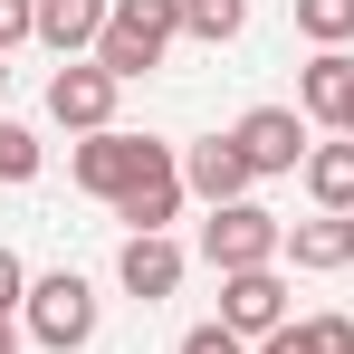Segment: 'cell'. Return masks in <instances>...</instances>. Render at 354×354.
<instances>
[{"instance_id": "6", "label": "cell", "mask_w": 354, "mask_h": 354, "mask_svg": "<svg viewBox=\"0 0 354 354\" xmlns=\"http://www.w3.org/2000/svg\"><path fill=\"white\" fill-rule=\"evenodd\" d=\"M144 153H153V134H124V124H106V134H77V153H67V173H77V192H96V201H115L124 182L144 173Z\"/></svg>"}, {"instance_id": "16", "label": "cell", "mask_w": 354, "mask_h": 354, "mask_svg": "<svg viewBox=\"0 0 354 354\" xmlns=\"http://www.w3.org/2000/svg\"><path fill=\"white\" fill-rule=\"evenodd\" d=\"M239 29H249V0H182V39H201V48H230Z\"/></svg>"}, {"instance_id": "3", "label": "cell", "mask_w": 354, "mask_h": 354, "mask_svg": "<svg viewBox=\"0 0 354 354\" xmlns=\"http://www.w3.org/2000/svg\"><path fill=\"white\" fill-rule=\"evenodd\" d=\"M201 259H211L221 278H239V268H278V259H288V221H278L268 201H230V211L201 221Z\"/></svg>"}, {"instance_id": "1", "label": "cell", "mask_w": 354, "mask_h": 354, "mask_svg": "<svg viewBox=\"0 0 354 354\" xmlns=\"http://www.w3.org/2000/svg\"><path fill=\"white\" fill-rule=\"evenodd\" d=\"M96 288L77 278V268H48V278H29V306H19V335L29 354H86L96 345Z\"/></svg>"}, {"instance_id": "18", "label": "cell", "mask_w": 354, "mask_h": 354, "mask_svg": "<svg viewBox=\"0 0 354 354\" xmlns=\"http://www.w3.org/2000/svg\"><path fill=\"white\" fill-rule=\"evenodd\" d=\"M0 182H39V134L0 115Z\"/></svg>"}, {"instance_id": "21", "label": "cell", "mask_w": 354, "mask_h": 354, "mask_svg": "<svg viewBox=\"0 0 354 354\" xmlns=\"http://www.w3.org/2000/svg\"><path fill=\"white\" fill-rule=\"evenodd\" d=\"M29 306V268H19V249H0V316H19Z\"/></svg>"}, {"instance_id": "15", "label": "cell", "mask_w": 354, "mask_h": 354, "mask_svg": "<svg viewBox=\"0 0 354 354\" xmlns=\"http://www.w3.org/2000/svg\"><path fill=\"white\" fill-rule=\"evenodd\" d=\"M259 354H354V316H288Z\"/></svg>"}, {"instance_id": "11", "label": "cell", "mask_w": 354, "mask_h": 354, "mask_svg": "<svg viewBox=\"0 0 354 354\" xmlns=\"http://www.w3.org/2000/svg\"><path fill=\"white\" fill-rule=\"evenodd\" d=\"M345 96H354V58H345V48H316V58L297 67V115H306V124L335 134V124H345Z\"/></svg>"}, {"instance_id": "12", "label": "cell", "mask_w": 354, "mask_h": 354, "mask_svg": "<svg viewBox=\"0 0 354 354\" xmlns=\"http://www.w3.org/2000/svg\"><path fill=\"white\" fill-rule=\"evenodd\" d=\"M106 19H115V0H39V48H58V58H96Z\"/></svg>"}, {"instance_id": "22", "label": "cell", "mask_w": 354, "mask_h": 354, "mask_svg": "<svg viewBox=\"0 0 354 354\" xmlns=\"http://www.w3.org/2000/svg\"><path fill=\"white\" fill-rule=\"evenodd\" d=\"M0 354H29V335H19V316H0Z\"/></svg>"}, {"instance_id": "2", "label": "cell", "mask_w": 354, "mask_h": 354, "mask_svg": "<svg viewBox=\"0 0 354 354\" xmlns=\"http://www.w3.org/2000/svg\"><path fill=\"white\" fill-rule=\"evenodd\" d=\"M182 39V0H115V19H106V39H96V67L134 86V77H153V67L173 58Z\"/></svg>"}, {"instance_id": "24", "label": "cell", "mask_w": 354, "mask_h": 354, "mask_svg": "<svg viewBox=\"0 0 354 354\" xmlns=\"http://www.w3.org/2000/svg\"><path fill=\"white\" fill-rule=\"evenodd\" d=\"M0 96H10V58H0Z\"/></svg>"}, {"instance_id": "14", "label": "cell", "mask_w": 354, "mask_h": 354, "mask_svg": "<svg viewBox=\"0 0 354 354\" xmlns=\"http://www.w3.org/2000/svg\"><path fill=\"white\" fill-rule=\"evenodd\" d=\"M306 192H316V211H354V134H326L306 153Z\"/></svg>"}, {"instance_id": "8", "label": "cell", "mask_w": 354, "mask_h": 354, "mask_svg": "<svg viewBox=\"0 0 354 354\" xmlns=\"http://www.w3.org/2000/svg\"><path fill=\"white\" fill-rule=\"evenodd\" d=\"M221 326L268 345V335L288 326V278H278V268H239V278H221Z\"/></svg>"}, {"instance_id": "10", "label": "cell", "mask_w": 354, "mask_h": 354, "mask_svg": "<svg viewBox=\"0 0 354 354\" xmlns=\"http://www.w3.org/2000/svg\"><path fill=\"white\" fill-rule=\"evenodd\" d=\"M182 268H192V259H182L173 230H144V239H124V249H115V288L144 297V306H163V297L182 288Z\"/></svg>"}, {"instance_id": "7", "label": "cell", "mask_w": 354, "mask_h": 354, "mask_svg": "<svg viewBox=\"0 0 354 354\" xmlns=\"http://www.w3.org/2000/svg\"><path fill=\"white\" fill-rule=\"evenodd\" d=\"M115 96H124V86L96 58H67L58 77H48V115H58L67 134H106V124H115Z\"/></svg>"}, {"instance_id": "13", "label": "cell", "mask_w": 354, "mask_h": 354, "mask_svg": "<svg viewBox=\"0 0 354 354\" xmlns=\"http://www.w3.org/2000/svg\"><path fill=\"white\" fill-rule=\"evenodd\" d=\"M288 259H297V268H316V278L354 268V211H316V221H288Z\"/></svg>"}, {"instance_id": "4", "label": "cell", "mask_w": 354, "mask_h": 354, "mask_svg": "<svg viewBox=\"0 0 354 354\" xmlns=\"http://www.w3.org/2000/svg\"><path fill=\"white\" fill-rule=\"evenodd\" d=\"M306 134H316V124L297 115V106H249V115L230 124V144L249 153V173H259V182H278V173H306V153H316Z\"/></svg>"}, {"instance_id": "9", "label": "cell", "mask_w": 354, "mask_h": 354, "mask_svg": "<svg viewBox=\"0 0 354 354\" xmlns=\"http://www.w3.org/2000/svg\"><path fill=\"white\" fill-rule=\"evenodd\" d=\"M249 153H239L230 134H201V144H192V153H182V192H192V201H211V211H230V201H249Z\"/></svg>"}, {"instance_id": "5", "label": "cell", "mask_w": 354, "mask_h": 354, "mask_svg": "<svg viewBox=\"0 0 354 354\" xmlns=\"http://www.w3.org/2000/svg\"><path fill=\"white\" fill-rule=\"evenodd\" d=\"M182 201H192V192H182V153H173V144H153L144 173L115 192V221H124V239H144V230H173Z\"/></svg>"}, {"instance_id": "23", "label": "cell", "mask_w": 354, "mask_h": 354, "mask_svg": "<svg viewBox=\"0 0 354 354\" xmlns=\"http://www.w3.org/2000/svg\"><path fill=\"white\" fill-rule=\"evenodd\" d=\"M335 134H354V96H345V124H335Z\"/></svg>"}, {"instance_id": "20", "label": "cell", "mask_w": 354, "mask_h": 354, "mask_svg": "<svg viewBox=\"0 0 354 354\" xmlns=\"http://www.w3.org/2000/svg\"><path fill=\"white\" fill-rule=\"evenodd\" d=\"M182 354H249V335H230V326L211 316V326H192V335H182Z\"/></svg>"}, {"instance_id": "19", "label": "cell", "mask_w": 354, "mask_h": 354, "mask_svg": "<svg viewBox=\"0 0 354 354\" xmlns=\"http://www.w3.org/2000/svg\"><path fill=\"white\" fill-rule=\"evenodd\" d=\"M19 39H39V0H0V58H10Z\"/></svg>"}, {"instance_id": "17", "label": "cell", "mask_w": 354, "mask_h": 354, "mask_svg": "<svg viewBox=\"0 0 354 354\" xmlns=\"http://www.w3.org/2000/svg\"><path fill=\"white\" fill-rule=\"evenodd\" d=\"M297 29H306L316 48H345L354 39V0H297Z\"/></svg>"}]
</instances>
